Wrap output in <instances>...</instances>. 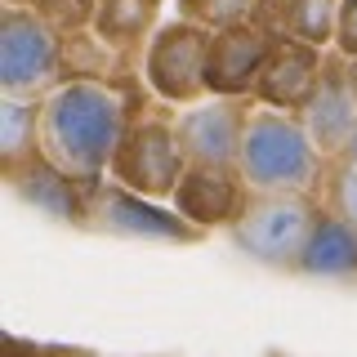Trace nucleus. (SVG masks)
I'll use <instances>...</instances> for the list:
<instances>
[{
  "label": "nucleus",
  "instance_id": "obj_24",
  "mask_svg": "<svg viewBox=\"0 0 357 357\" xmlns=\"http://www.w3.org/2000/svg\"><path fill=\"white\" fill-rule=\"evenodd\" d=\"M5 5H36V0H5Z\"/></svg>",
  "mask_w": 357,
  "mask_h": 357
},
{
  "label": "nucleus",
  "instance_id": "obj_15",
  "mask_svg": "<svg viewBox=\"0 0 357 357\" xmlns=\"http://www.w3.org/2000/svg\"><path fill=\"white\" fill-rule=\"evenodd\" d=\"M259 22L273 36H290L317 45V50H335V22H340V0H264Z\"/></svg>",
  "mask_w": 357,
  "mask_h": 357
},
{
  "label": "nucleus",
  "instance_id": "obj_2",
  "mask_svg": "<svg viewBox=\"0 0 357 357\" xmlns=\"http://www.w3.org/2000/svg\"><path fill=\"white\" fill-rule=\"evenodd\" d=\"M237 174L250 192H264V197L286 192V197H317L321 201L331 161L317 152V143H312L299 112L255 103L250 121H245V134H241Z\"/></svg>",
  "mask_w": 357,
  "mask_h": 357
},
{
  "label": "nucleus",
  "instance_id": "obj_22",
  "mask_svg": "<svg viewBox=\"0 0 357 357\" xmlns=\"http://www.w3.org/2000/svg\"><path fill=\"white\" fill-rule=\"evenodd\" d=\"M344 161H349L353 170H357V139H353V148H349V156H344Z\"/></svg>",
  "mask_w": 357,
  "mask_h": 357
},
{
  "label": "nucleus",
  "instance_id": "obj_3",
  "mask_svg": "<svg viewBox=\"0 0 357 357\" xmlns=\"http://www.w3.org/2000/svg\"><path fill=\"white\" fill-rule=\"evenodd\" d=\"M321 215L317 197H264L250 192L241 219L228 228L232 245L245 255V259L277 268V273H299V259H304V245L312 237V223Z\"/></svg>",
  "mask_w": 357,
  "mask_h": 357
},
{
  "label": "nucleus",
  "instance_id": "obj_4",
  "mask_svg": "<svg viewBox=\"0 0 357 357\" xmlns=\"http://www.w3.org/2000/svg\"><path fill=\"white\" fill-rule=\"evenodd\" d=\"M188 152H183V139L174 130V112H139L130 121L126 139H121L116 156H112V170L107 178L139 197H152V201H170L178 178L188 174Z\"/></svg>",
  "mask_w": 357,
  "mask_h": 357
},
{
  "label": "nucleus",
  "instance_id": "obj_23",
  "mask_svg": "<svg viewBox=\"0 0 357 357\" xmlns=\"http://www.w3.org/2000/svg\"><path fill=\"white\" fill-rule=\"evenodd\" d=\"M349 76H353V89H357V59H349Z\"/></svg>",
  "mask_w": 357,
  "mask_h": 357
},
{
  "label": "nucleus",
  "instance_id": "obj_20",
  "mask_svg": "<svg viewBox=\"0 0 357 357\" xmlns=\"http://www.w3.org/2000/svg\"><path fill=\"white\" fill-rule=\"evenodd\" d=\"M321 206H326L331 215H340L344 223H353V228H357V170H353L349 161H331Z\"/></svg>",
  "mask_w": 357,
  "mask_h": 357
},
{
  "label": "nucleus",
  "instance_id": "obj_16",
  "mask_svg": "<svg viewBox=\"0 0 357 357\" xmlns=\"http://www.w3.org/2000/svg\"><path fill=\"white\" fill-rule=\"evenodd\" d=\"M161 9L165 0H98L94 14V31L98 40H107L121 59H143L148 40L161 27Z\"/></svg>",
  "mask_w": 357,
  "mask_h": 357
},
{
  "label": "nucleus",
  "instance_id": "obj_7",
  "mask_svg": "<svg viewBox=\"0 0 357 357\" xmlns=\"http://www.w3.org/2000/svg\"><path fill=\"white\" fill-rule=\"evenodd\" d=\"M89 228L94 232H107V237H134V241H165V245H192L201 241L206 232L192 228L170 201H152V197H139L130 192V188L103 183L94 188V197H89Z\"/></svg>",
  "mask_w": 357,
  "mask_h": 357
},
{
  "label": "nucleus",
  "instance_id": "obj_10",
  "mask_svg": "<svg viewBox=\"0 0 357 357\" xmlns=\"http://www.w3.org/2000/svg\"><path fill=\"white\" fill-rule=\"evenodd\" d=\"M250 188L241 183L237 170H219V165H188V174L178 178L170 206L183 215L192 228L215 232V228H232L241 219Z\"/></svg>",
  "mask_w": 357,
  "mask_h": 357
},
{
  "label": "nucleus",
  "instance_id": "obj_8",
  "mask_svg": "<svg viewBox=\"0 0 357 357\" xmlns=\"http://www.w3.org/2000/svg\"><path fill=\"white\" fill-rule=\"evenodd\" d=\"M250 112H255V98H228V94H210L192 107H178L174 130L183 139L188 161L237 170V152H241V134Z\"/></svg>",
  "mask_w": 357,
  "mask_h": 357
},
{
  "label": "nucleus",
  "instance_id": "obj_14",
  "mask_svg": "<svg viewBox=\"0 0 357 357\" xmlns=\"http://www.w3.org/2000/svg\"><path fill=\"white\" fill-rule=\"evenodd\" d=\"M299 273L321 277V282H357V228L321 206L312 237L304 245V259H299Z\"/></svg>",
  "mask_w": 357,
  "mask_h": 357
},
{
  "label": "nucleus",
  "instance_id": "obj_18",
  "mask_svg": "<svg viewBox=\"0 0 357 357\" xmlns=\"http://www.w3.org/2000/svg\"><path fill=\"white\" fill-rule=\"evenodd\" d=\"M264 0H174V18H188L206 31H228L259 18Z\"/></svg>",
  "mask_w": 357,
  "mask_h": 357
},
{
  "label": "nucleus",
  "instance_id": "obj_12",
  "mask_svg": "<svg viewBox=\"0 0 357 357\" xmlns=\"http://www.w3.org/2000/svg\"><path fill=\"white\" fill-rule=\"evenodd\" d=\"M273 31H264L259 22H241V27L215 31L210 40V94H228V98H255L259 72L273 54Z\"/></svg>",
  "mask_w": 357,
  "mask_h": 357
},
{
  "label": "nucleus",
  "instance_id": "obj_11",
  "mask_svg": "<svg viewBox=\"0 0 357 357\" xmlns=\"http://www.w3.org/2000/svg\"><path fill=\"white\" fill-rule=\"evenodd\" d=\"M326 59H331V50H317V45L277 36L273 40V54H268V63H264V72H259V85H255V103L299 112L312 98V89L321 85Z\"/></svg>",
  "mask_w": 357,
  "mask_h": 357
},
{
  "label": "nucleus",
  "instance_id": "obj_5",
  "mask_svg": "<svg viewBox=\"0 0 357 357\" xmlns=\"http://www.w3.org/2000/svg\"><path fill=\"white\" fill-rule=\"evenodd\" d=\"M210 40L215 31L197 27L188 18H170L156 27V36L148 40L139 59V72H143V85H148L152 98L170 107H192L201 98H210Z\"/></svg>",
  "mask_w": 357,
  "mask_h": 357
},
{
  "label": "nucleus",
  "instance_id": "obj_19",
  "mask_svg": "<svg viewBox=\"0 0 357 357\" xmlns=\"http://www.w3.org/2000/svg\"><path fill=\"white\" fill-rule=\"evenodd\" d=\"M27 9H36L59 36H72V31H89V27H94L98 0H36V5H27Z\"/></svg>",
  "mask_w": 357,
  "mask_h": 357
},
{
  "label": "nucleus",
  "instance_id": "obj_17",
  "mask_svg": "<svg viewBox=\"0 0 357 357\" xmlns=\"http://www.w3.org/2000/svg\"><path fill=\"white\" fill-rule=\"evenodd\" d=\"M36 156H40V103L5 94V103H0V161H5V174L22 170Z\"/></svg>",
  "mask_w": 357,
  "mask_h": 357
},
{
  "label": "nucleus",
  "instance_id": "obj_6",
  "mask_svg": "<svg viewBox=\"0 0 357 357\" xmlns=\"http://www.w3.org/2000/svg\"><path fill=\"white\" fill-rule=\"evenodd\" d=\"M0 85L31 103L63 85V36L27 5H5L0 14Z\"/></svg>",
  "mask_w": 357,
  "mask_h": 357
},
{
  "label": "nucleus",
  "instance_id": "obj_1",
  "mask_svg": "<svg viewBox=\"0 0 357 357\" xmlns=\"http://www.w3.org/2000/svg\"><path fill=\"white\" fill-rule=\"evenodd\" d=\"M143 98L134 76L116 81H63L40 98V156L59 165L76 183H103L112 170L130 121L139 116Z\"/></svg>",
  "mask_w": 357,
  "mask_h": 357
},
{
  "label": "nucleus",
  "instance_id": "obj_21",
  "mask_svg": "<svg viewBox=\"0 0 357 357\" xmlns=\"http://www.w3.org/2000/svg\"><path fill=\"white\" fill-rule=\"evenodd\" d=\"M335 54L357 59V0H340V22H335Z\"/></svg>",
  "mask_w": 357,
  "mask_h": 357
},
{
  "label": "nucleus",
  "instance_id": "obj_9",
  "mask_svg": "<svg viewBox=\"0 0 357 357\" xmlns=\"http://www.w3.org/2000/svg\"><path fill=\"white\" fill-rule=\"evenodd\" d=\"M304 126L317 143V152L326 161H344L357 139V89H353V76H349V59L331 50L326 59V72H321V85L312 89V98L299 107Z\"/></svg>",
  "mask_w": 357,
  "mask_h": 357
},
{
  "label": "nucleus",
  "instance_id": "obj_13",
  "mask_svg": "<svg viewBox=\"0 0 357 357\" xmlns=\"http://www.w3.org/2000/svg\"><path fill=\"white\" fill-rule=\"evenodd\" d=\"M5 183L14 188L31 210H40V215L63 219V223H72V228H89V197H94L98 183L94 188L76 183V178H67L59 165H50L45 156L27 161L14 174H5Z\"/></svg>",
  "mask_w": 357,
  "mask_h": 357
}]
</instances>
